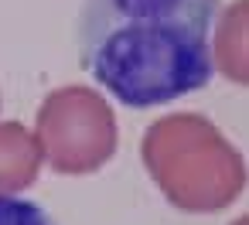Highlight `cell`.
Returning <instances> with one entry per match:
<instances>
[{
    "label": "cell",
    "instance_id": "cell-3",
    "mask_svg": "<svg viewBox=\"0 0 249 225\" xmlns=\"http://www.w3.org/2000/svg\"><path fill=\"white\" fill-rule=\"evenodd\" d=\"M0 225H55V222L38 201L0 191Z\"/></svg>",
    "mask_w": 249,
    "mask_h": 225
},
{
    "label": "cell",
    "instance_id": "cell-1",
    "mask_svg": "<svg viewBox=\"0 0 249 225\" xmlns=\"http://www.w3.org/2000/svg\"><path fill=\"white\" fill-rule=\"evenodd\" d=\"M218 0H82L79 65L130 109L191 96L212 82Z\"/></svg>",
    "mask_w": 249,
    "mask_h": 225
},
{
    "label": "cell",
    "instance_id": "cell-2",
    "mask_svg": "<svg viewBox=\"0 0 249 225\" xmlns=\"http://www.w3.org/2000/svg\"><path fill=\"white\" fill-rule=\"evenodd\" d=\"M38 174V154L31 133L21 123H0V191H21Z\"/></svg>",
    "mask_w": 249,
    "mask_h": 225
}]
</instances>
